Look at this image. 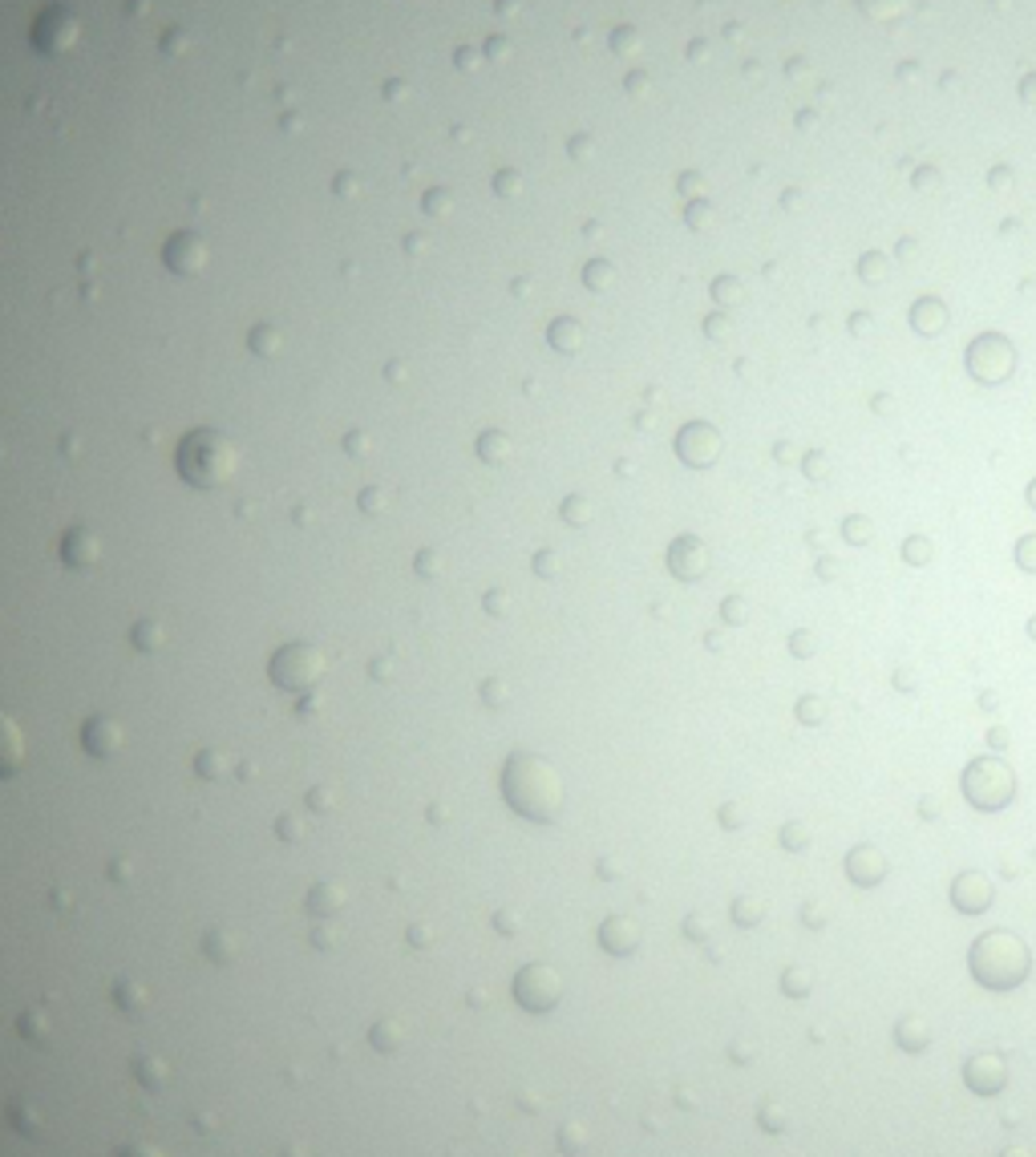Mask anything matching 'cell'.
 Returning a JSON list of instances; mask_svg holds the SVG:
<instances>
[{
    "instance_id": "cell-10",
    "label": "cell",
    "mask_w": 1036,
    "mask_h": 1157,
    "mask_svg": "<svg viewBox=\"0 0 1036 1157\" xmlns=\"http://www.w3.org/2000/svg\"><path fill=\"white\" fill-rule=\"evenodd\" d=\"M964 1080H967V1088H972V1093L992 1096V1093H1000V1088H1004L1008 1072H1004L1000 1056H992V1052H980V1056H972V1061L964 1064Z\"/></svg>"
},
{
    "instance_id": "cell-37",
    "label": "cell",
    "mask_w": 1036,
    "mask_h": 1157,
    "mask_svg": "<svg viewBox=\"0 0 1036 1157\" xmlns=\"http://www.w3.org/2000/svg\"><path fill=\"white\" fill-rule=\"evenodd\" d=\"M870 409H878V413H887V409H891V397H875V401H870Z\"/></svg>"
},
{
    "instance_id": "cell-6",
    "label": "cell",
    "mask_w": 1036,
    "mask_h": 1157,
    "mask_svg": "<svg viewBox=\"0 0 1036 1157\" xmlns=\"http://www.w3.org/2000/svg\"><path fill=\"white\" fill-rule=\"evenodd\" d=\"M514 991H518V999H522V1008H535V1012L555 1008L563 996L559 975H555L551 967H527V972L518 975Z\"/></svg>"
},
{
    "instance_id": "cell-13",
    "label": "cell",
    "mask_w": 1036,
    "mask_h": 1157,
    "mask_svg": "<svg viewBox=\"0 0 1036 1157\" xmlns=\"http://www.w3.org/2000/svg\"><path fill=\"white\" fill-rule=\"evenodd\" d=\"M599 939H604L607 951H615V956H628V951L636 947V927L628 919H607L604 931H599Z\"/></svg>"
},
{
    "instance_id": "cell-9",
    "label": "cell",
    "mask_w": 1036,
    "mask_h": 1157,
    "mask_svg": "<svg viewBox=\"0 0 1036 1157\" xmlns=\"http://www.w3.org/2000/svg\"><path fill=\"white\" fill-rule=\"evenodd\" d=\"M709 567V554H704V543L696 535H680L677 543L668 546V570L685 583H696Z\"/></svg>"
},
{
    "instance_id": "cell-34",
    "label": "cell",
    "mask_w": 1036,
    "mask_h": 1157,
    "mask_svg": "<svg viewBox=\"0 0 1036 1157\" xmlns=\"http://www.w3.org/2000/svg\"><path fill=\"white\" fill-rule=\"evenodd\" d=\"M862 275H867V280H878V275H883V259H870L867 255V259H862Z\"/></svg>"
},
{
    "instance_id": "cell-36",
    "label": "cell",
    "mask_w": 1036,
    "mask_h": 1157,
    "mask_svg": "<svg viewBox=\"0 0 1036 1157\" xmlns=\"http://www.w3.org/2000/svg\"><path fill=\"white\" fill-rule=\"evenodd\" d=\"M1024 636H1028V640L1036 644V611H1032V615H1028V620H1024Z\"/></svg>"
},
{
    "instance_id": "cell-30",
    "label": "cell",
    "mask_w": 1036,
    "mask_h": 1157,
    "mask_svg": "<svg viewBox=\"0 0 1036 1157\" xmlns=\"http://www.w3.org/2000/svg\"><path fill=\"white\" fill-rule=\"evenodd\" d=\"M741 822H745V817H741V809L733 806V801H729V806H725V809H720V825H725V830H737Z\"/></svg>"
},
{
    "instance_id": "cell-2",
    "label": "cell",
    "mask_w": 1036,
    "mask_h": 1157,
    "mask_svg": "<svg viewBox=\"0 0 1036 1157\" xmlns=\"http://www.w3.org/2000/svg\"><path fill=\"white\" fill-rule=\"evenodd\" d=\"M502 793L518 814L535 817V822H551L563 806V789L551 765L535 761V757H514L502 773Z\"/></svg>"
},
{
    "instance_id": "cell-11",
    "label": "cell",
    "mask_w": 1036,
    "mask_h": 1157,
    "mask_svg": "<svg viewBox=\"0 0 1036 1157\" xmlns=\"http://www.w3.org/2000/svg\"><path fill=\"white\" fill-rule=\"evenodd\" d=\"M846 878H851L854 886H878L883 878H887V858L875 850V846H854L851 854H846Z\"/></svg>"
},
{
    "instance_id": "cell-18",
    "label": "cell",
    "mask_w": 1036,
    "mask_h": 1157,
    "mask_svg": "<svg viewBox=\"0 0 1036 1157\" xmlns=\"http://www.w3.org/2000/svg\"><path fill=\"white\" fill-rule=\"evenodd\" d=\"M911 320H915L919 332H940V328L948 324V312H943V304H935V300H919L915 312H911Z\"/></svg>"
},
{
    "instance_id": "cell-1",
    "label": "cell",
    "mask_w": 1036,
    "mask_h": 1157,
    "mask_svg": "<svg viewBox=\"0 0 1036 1157\" xmlns=\"http://www.w3.org/2000/svg\"><path fill=\"white\" fill-rule=\"evenodd\" d=\"M967 967L988 991H1012L1028 980V947L1012 931H988L972 943Z\"/></svg>"
},
{
    "instance_id": "cell-38",
    "label": "cell",
    "mask_w": 1036,
    "mask_h": 1157,
    "mask_svg": "<svg viewBox=\"0 0 1036 1157\" xmlns=\"http://www.w3.org/2000/svg\"><path fill=\"white\" fill-rule=\"evenodd\" d=\"M122 1157H159V1153H154V1149H126Z\"/></svg>"
},
{
    "instance_id": "cell-20",
    "label": "cell",
    "mask_w": 1036,
    "mask_h": 1157,
    "mask_svg": "<svg viewBox=\"0 0 1036 1157\" xmlns=\"http://www.w3.org/2000/svg\"><path fill=\"white\" fill-rule=\"evenodd\" d=\"M798 470L806 473V482L818 486V482H826V478H830V457H826L822 449H806V454L798 457Z\"/></svg>"
},
{
    "instance_id": "cell-4",
    "label": "cell",
    "mask_w": 1036,
    "mask_h": 1157,
    "mask_svg": "<svg viewBox=\"0 0 1036 1157\" xmlns=\"http://www.w3.org/2000/svg\"><path fill=\"white\" fill-rule=\"evenodd\" d=\"M959 789H964V798L972 801L975 809L996 814V809L1012 806V798H1016V773H1012L1000 757H975L964 769Z\"/></svg>"
},
{
    "instance_id": "cell-7",
    "label": "cell",
    "mask_w": 1036,
    "mask_h": 1157,
    "mask_svg": "<svg viewBox=\"0 0 1036 1157\" xmlns=\"http://www.w3.org/2000/svg\"><path fill=\"white\" fill-rule=\"evenodd\" d=\"M317 672H320V656L317 652H308V648H300V644L284 648L280 656L272 660V676L284 684V688H300V684L317 680Z\"/></svg>"
},
{
    "instance_id": "cell-26",
    "label": "cell",
    "mask_w": 1036,
    "mask_h": 1157,
    "mask_svg": "<svg viewBox=\"0 0 1036 1157\" xmlns=\"http://www.w3.org/2000/svg\"><path fill=\"white\" fill-rule=\"evenodd\" d=\"M814 578L818 583H835V578H843V562H838L835 554H818L814 559Z\"/></svg>"
},
{
    "instance_id": "cell-32",
    "label": "cell",
    "mask_w": 1036,
    "mask_h": 1157,
    "mask_svg": "<svg viewBox=\"0 0 1036 1157\" xmlns=\"http://www.w3.org/2000/svg\"><path fill=\"white\" fill-rule=\"evenodd\" d=\"M895 688L899 693H915V672L911 668H895Z\"/></svg>"
},
{
    "instance_id": "cell-33",
    "label": "cell",
    "mask_w": 1036,
    "mask_h": 1157,
    "mask_svg": "<svg viewBox=\"0 0 1036 1157\" xmlns=\"http://www.w3.org/2000/svg\"><path fill=\"white\" fill-rule=\"evenodd\" d=\"M802 923H806V927H822V911H818V903H806V907H802Z\"/></svg>"
},
{
    "instance_id": "cell-15",
    "label": "cell",
    "mask_w": 1036,
    "mask_h": 1157,
    "mask_svg": "<svg viewBox=\"0 0 1036 1157\" xmlns=\"http://www.w3.org/2000/svg\"><path fill=\"white\" fill-rule=\"evenodd\" d=\"M899 559L907 562V567H931V559H935V543H931L927 535H907L903 543H899Z\"/></svg>"
},
{
    "instance_id": "cell-19",
    "label": "cell",
    "mask_w": 1036,
    "mask_h": 1157,
    "mask_svg": "<svg viewBox=\"0 0 1036 1157\" xmlns=\"http://www.w3.org/2000/svg\"><path fill=\"white\" fill-rule=\"evenodd\" d=\"M777 846H782V850H790V854L810 850V825L806 822H785L782 830H777Z\"/></svg>"
},
{
    "instance_id": "cell-8",
    "label": "cell",
    "mask_w": 1036,
    "mask_h": 1157,
    "mask_svg": "<svg viewBox=\"0 0 1036 1157\" xmlns=\"http://www.w3.org/2000/svg\"><path fill=\"white\" fill-rule=\"evenodd\" d=\"M951 907L959 915H983L992 907V882L980 874V870H964V874L951 882Z\"/></svg>"
},
{
    "instance_id": "cell-35",
    "label": "cell",
    "mask_w": 1036,
    "mask_h": 1157,
    "mask_svg": "<svg viewBox=\"0 0 1036 1157\" xmlns=\"http://www.w3.org/2000/svg\"><path fill=\"white\" fill-rule=\"evenodd\" d=\"M1024 506H1028V510H1036V478L1024 486Z\"/></svg>"
},
{
    "instance_id": "cell-5",
    "label": "cell",
    "mask_w": 1036,
    "mask_h": 1157,
    "mask_svg": "<svg viewBox=\"0 0 1036 1157\" xmlns=\"http://www.w3.org/2000/svg\"><path fill=\"white\" fill-rule=\"evenodd\" d=\"M677 457L685 465H693V470H704V465H712L720 457V433L712 425H704V421H693V425H685L677 433Z\"/></svg>"
},
{
    "instance_id": "cell-17",
    "label": "cell",
    "mask_w": 1036,
    "mask_h": 1157,
    "mask_svg": "<svg viewBox=\"0 0 1036 1157\" xmlns=\"http://www.w3.org/2000/svg\"><path fill=\"white\" fill-rule=\"evenodd\" d=\"M793 717H798V725H806V728H818V725H826V717H830V709H826V701H822V696H814V693H802V696H798V704H793Z\"/></svg>"
},
{
    "instance_id": "cell-24",
    "label": "cell",
    "mask_w": 1036,
    "mask_h": 1157,
    "mask_svg": "<svg viewBox=\"0 0 1036 1157\" xmlns=\"http://www.w3.org/2000/svg\"><path fill=\"white\" fill-rule=\"evenodd\" d=\"M720 620L729 623V628H745V620H749L745 595H725V599H720Z\"/></svg>"
},
{
    "instance_id": "cell-28",
    "label": "cell",
    "mask_w": 1036,
    "mask_h": 1157,
    "mask_svg": "<svg viewBox=\"0 0 1036 1157\" xmlns=\"http://www.w3.org/2000/svg\"><path fill=\"white\" fill-rule=\"evenodd\" d=\"M1008 741H1012V736H1008V728H1000V725H992V728H988V749H992V753H1000V749H1008Z\"/></svg>"
},
{
    "instance_id": "cell-27",
    "label": "cell",
    "mask_w": 1036,
    "mask_h": 1157,
    "mask_svg": "<svg viewBox=\"0 0 1036 1157\" xmlns=\"http://www.w3.org/2000/svg\"><path fill=\"white\" fill-rule=\"evenodd\" d=\"M773 462L777 465H798V449H793L790 441H777V446H773Z\"/></svg>"
},
{
    "instance_id": "cell-25",
    "label": "cell",
    "mask_w": 1036,
    "mask_h": 1157,
    "mask_svg": "<svg viewBox=\"0 0 1036 1157\" xmlns=\"http://www.w3.org/2000/svg\"><path fill=\"white\" fill-rule=\"evenodd\" d=\"M782 991H785L790 999L810 996V975L802 972V967H785V972H782Z\"/></svg>"
},
{
    "instance_id": "cell-16",
    "label": "cell",
    "mask_w": 1036,
    "mask_h": 1157,
    "mask_svg": "<svg viewBox=\"0 0 1036 1157\" xmlns=\"http://www.w3.org/2000/svg\"><path fill=\"white\" fill-rule=\"evenodd\" d=\"M895 1040L903 1044L907 1052H923L927 1048V1040H931V1032H927V1024H923L919 1016H903L895 1024Z\"/></svg>"
},
{
    "instance_id": "cell-22",
    "label": "cell",
    "mask_w": 1036,
    "mask_h": 1157,
    "mask_svg": "<svg viewBox=\"0 0 1036 1157\" xmlns=\"http://www.w3.org/2000/svg\"><path fill=\"white\" fill-rule=\"evenodd\" d=\"M785 648H790V656H793V660H810V656L818 652L814 631H810V628H793L790 636H785Z\"/></svg>"
},
{
    "instance_id": "cell-23",
    "label": "cell",
    "mask_w": 1036,
    "mask_h": 1157,
    "mask_svg": "<svg viewBox=\"0 0 1036 1157\" xmlns=\"http://www.w3.org/2000/svg\"><path fill=\"white\" fill-rule=\"evenodd\" d=\"M761 919H765L761 899H737V903H733V923H737V927H757Z\"/></svg>"
},
{
    "instance_id": "cell-12",
    "label": "cell",
    "mask_w": 1036,
    "mask_h": 1157,
    "mask_svg": "<svg viewBox=\"0 0 1036 1157\" xmlns=\"http://www.w3.org/2000/svg\"><path fill=\"white\" fill-rule=\"evenodd\" d=\"M21 757H25V745H21V728L12 725L4 712H0V777L17 773Z\"/></svg>"
},
{
    "instance_id": "cell-21",
    "label": "cell",
    "mask_w": 1036,
    "mask_h": 1157,
    "mask_svg": "<svg viewBox=\"0 0 1036 1157\" xmlns=\"http://www.w3.org/2000/svg\"><path fill=\"white\" fill-rule=\"evenodd\" d=\"M1012 559H1016V567L1024 570V575H1036V530H1028V535L1016 538V546H1012Z\"/></svg>"
},
{
    "instance_id": "cell-39",
    "label": "cell",
    "mask_w": 1036,
    "mask_h": 1157,
    "mask_svg": "<svg viewBox=\"0 0 1036 1157\" xmlns=\"http://www.w3.org/2000/svg\"><path fill=\"white\" fill-rule=\"evenodd\" d=\"M1004 1157H1032L1028 1149H1020V1145H1012V1149H1004Z\"/></svg>"
},
{
    "instance_id": "cell-31",
    "label": "cell",
    "mask_w": 1036,
    "mask_h": 1157,
    "mask_svg": "<svg viewBox=\"0 0 1036 1157\" xmlns=\"http://www.w3.org/2000/svg\"><path fill=\"white\" fill-rule=\"evenodd\" d=\"M919 817H923V822H935V817H940V798H931V793H927V798L919 801Z\"/></svg>"
},
{
    "instance_id": "cell-3",
    "label": "cell",
    "mask_w": 1036,
    "mask_h": 1157,
    "mask_svg": "<svg viewBox=\"0 0 1036 1157\" xmlns=\"http://www.w3.org/2000/svg\"><path fill=\"white\" fill-rule=\"evenodd\" d=\"M178 473L191 486H223L235 473V449L223 433L199 430L178 449Z\"/></svg>"
},
{
    "instance_id": "cell-29",
    "label": "cell",
    "mask_w": 1036,
    "mask_h": 1157,
    "mask_svg": "<svg viewBox=\"0 0 1036 1157\" xmlns=\"http://www.w3.org/2000/svg\"><path fill=\"white\" fill-rule=\"evenodd\" d=\"M975 704H980V712H996L1000 709V693H996V688H983V693L975 696Z\"/></svg>"
},
{
    "instance_id": "cell-14",
    "label": "cell",
    "mask_w": 1036,
    "mask_h": 1157,
    "mask_svg": "<svg viewBox=\"0 0 1036 1157\" xmlns=\"http://www.w3.org/2000/svg\"><path fill=\"white\" fill-rule=\"evenodd\" d=\"M838 535L846 546H870L875 543V522H870V514H843Z\"/></svg>"
}]
</instances>
